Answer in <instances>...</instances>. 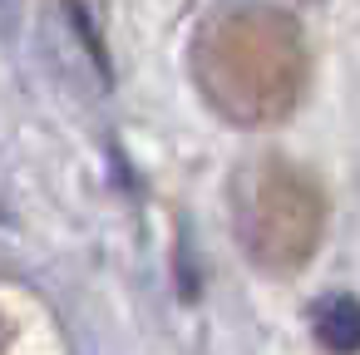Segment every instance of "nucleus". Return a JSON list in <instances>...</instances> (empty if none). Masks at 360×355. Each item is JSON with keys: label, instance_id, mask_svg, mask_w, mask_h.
I'll return each instance as SVG.
<instances>
[{"label": "nucleus", "instance_id": "nucleus-1", "mask_svg": "<svg viewBox=\"0 0 360 355\" xmlns=\"http://www.w3.org/2000/svg\"><path fill=\"white\" fill-rule=\"evenodd\" d=\"M316 335L326 350L335 355H355L360 350V306L350 296H330L316 306Z\"/></svg>", "mask_w": 360, "mask_h": 355}]
</instances>
